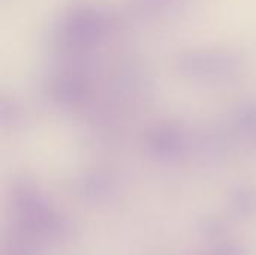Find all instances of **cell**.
Wrapping results in <instances>:
<instances>
[]
</instances>
